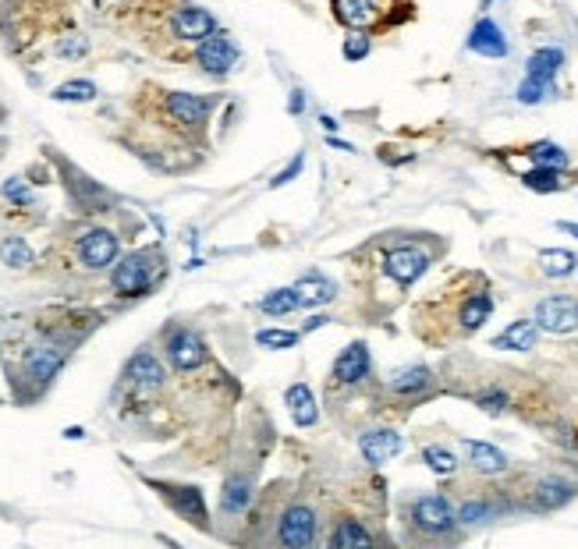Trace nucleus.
Listing matches in <instances>:
<instances>
[{
  "label": "nucleus",
  "instance_id": "2eb2a0df",
  "mask_svg": "<svg viewBox=\"0 0 578 549\" xmlns=\"http://www.w3.org/2000/svg\"><path fill=\"white\" fill-rule=\"evenodd\" d=\"M334 18L344 29H373L380 22V4L376 0H330Z\"/></svg>",
  "mask_w": 578,
  "mask_h": 549
},
{
  "label": "nucleus",
  "instance_id": "473e14b6",
  "mask_svg": "<svg viewBox=\"0 0 578 549\" xmlns=\"http://www.w3.org/2000/svg\"><path fill=\"white\" fill-rule=\"evenodd\" d=\"M522 185L529 188V192H561L564 181H561V171H554V167H532V171L522 174Z\"/></svg>",
  "mask_w": 578,
  "mask_h": 549
},
{
  "label": "nucleus",
  "instance_id": "393cba45",
  "mask_svg": "<svg viewBox=\"0 0 578 549\" xmlns=\"http://www.w3.org/2000/svg\"><path fill=\"white\" fill-rule=\"evenodd\" d=\"M539 270L550 280H564L578 270V259L568 248H543V252H539Z\"/></svg>",
  "mask_w": 578,
  "mask_h": 549
},
{
  "label": "nucleus",
  "instance_id": "2f4dec72",
  "mask_svg": "<svg viewBox=\"0 0 578 549\" xmlns=\"http://www.w3.org/2000/svg\"><path fill=\"white\" fill-rule=\"evenodd\" d=\"M373 54V36H369V29H348L344 32V43H341V57L344 61H366V57Z\"/></svg>",
  "mask_w": 578,
  "mask_h": 549
},
{
  "label": "nucleus",
  "instance_id": "a19ab883",
  "mask_svg": "<svg viewBox=\"0 0 578 549\" xmlns=\"http://www.w3.org/2000/svg\"><path fill=\"white\" fill-rule=\"evenodd\" d=\"M4 199L18 202V206H32V192L25 188L22 178H11L8 185H4Z\"/></svg>",
  "mask_w": 578,
  "mask_h": 549
},
{
  "label": "nucleus",
  "instance_id": "dca6fc26",
  "mask_svg": "<svg viewBox=\"0 0 578 549\" xmlns=\"http://www.w3.org/2000/svg\"><path fill=\"white\" fill-rule=\"evenodd\" d=\"M461 450L469 457V464L476 468L479 475H500L508 472V454L497 450L493 443H483V440H461Z\"/></svg>",
  "mask_w": 578,
  "mask_h": 549
},
{
  "label": "nucleus",
  "instance_id": "f3484780",
  "mask_svg": "<svg viewBox=\"0 0 578 549\" xmlns=\"http://www.w3.org/2000/svg\"><path fill=\"white\" fill-rule=\"evenodd\" d=\"M25 376L32 379V383H50V379L61 372L64 365V355L57 348H50V344H40V348L25 351Z\"/></svg>",
  "mask_w": 578,
  "mask_h": 549
},
{
  "label": "nucleus",
  "instance_id": "ea45409f",
  "mask_svg": "<svg viewBox=\"0 0 578 549\" xmlns=\"http://www.w3.org/2000/svg\"><path fill=\"white\" fill-rule=\"evenodd\" d=\"M476 404H479V408H486V411H493V415H497V411L508 408V394H504L500 387H490V390H483V394L476 397Z\"/></svg>",
  "mask_w": 578,
  "mask_h": 549
},
{
  "label": "nucleus",
  "instance_id": "f704fd0d",
  "mask_svg": "<svg viewBox=\"0 0 578 549\" xmlns=\"http://www.w3.org/2000/svg\"><path fill=\"white\" fill-rule=\"evenodd\" d=\"M422 461H426V468H430L433 475H444V479H451V475L458 472V457H454V450L440 447V443L422 450Z\"/></svg>",
  "mask_w": 578,
  "mask_h": 549
},
{
  "label": "nucleus",
  "instance_id": "bb28decb",
  "mask_svg": "<svg viewBox=\"0 0 578 549\" xmlns=\"http://www.w3.org/2000/svg\"><path fill=\"white\" fill-rule=\"evenodd\" d=\"M252 503V482L245 479V475H231V479L224 482V496H220V507H224L227 514H242L245 507Z\"/></svg>",
  "mask_w": 578,
  "mask_h": 549
},
{
  "label": "nucleus",
  "instance_id": "c9c22d12",
  "mask_svg": "<svg viewBox=\"0 0 578 549\" xmlns=\"http://www.w3.org/2000/svg\"><path fill=\"white\" fill-rule=\"evenodd\" d=\"M493 518V503L490 500H465L458 507V521L461 525H483V521Z\"/></svg>",
  "mask_w": 578,
  "mask_h": 549
},
{
  "label": "nucleus",
  "instance_id": "4c0bfd02",
  "mask_svg": "<svg viewBox=\"0 0 578 549\" xmlns=\"http://www.w3.org/2000/svg\"><path fill=\"white\" fill-rule=\"evenodd\" d=\"M256 344H259V348L284 351V348H295V344H298V333H291V330H259V333H256Z\"/></svg>",
  "mask_w": 578,
  "mask_h": 549
},
{
  "label": "nucleus",
  "instance_id": "58836bf2",
  "mask_svg": "<svg viewBox=\"0 0 578 549\" xmlns=\"http://www.w3.org/2000/svg\"><path fill=\"white\" fill-rule=\"evenodd\" d=\"M89 54V39L86 36H64L61 43H57V57H64V61H79V57Z\"/></svg>",
  "mask_w": 578,
  "mask_h": 549
},
{
  "label": "nucleus",
  "instance_id": "a18cd8bd",
  "mask_svg": "<svg viewBox=\"0 0 578 549\" xmlns=\"http://www.w3.org/2000/svg\"><path fill=\"white\" fill-rule=\"evenodd\" d=\"M557 231H564V234H571V238H578V224H571V220H561V224H557Z\"/></svg>",
  "mask_w": 578,
  "mask_h": 549
},
{
  "label": "nucleus",
  "instance_id": "49530a36",
  "mask_svg": "<svg viewBox=\"0 0 578 549\" xmlns=\"http://www.w3.org/2000/svg\"><path fill=\"white\" fill-rule=\"evenodd\" d=\"M327 142H330V146H334V149H341V153H352V146H348V142H344V139H330V135H327Z\"/></svg>",
  "mask_w": 578,
  "mask_h": 549
},
{
  "label": "nucleus",
  "instance_id": "9d476101",
  "mask_svg": "<svg viewBox=\"0 0 578 549\" xmlns=\"http://www.w3.org/2000/svg\"><path fill=\"white\" fill-rule=\"evenodd\" d=\"M79 259L86 270H107L118 259V234L93 227L79 238Z\"/></svg>",
  "mask_w": 578,
  "mask_h": 549
},
{
  "label": "nucleus",
  "instance_id": "c85d7f7f",
  "mask_svg": "<svg viewBox=\"0 0 578 549\" xmlns=\"http://www.w3.org/2000/svg\"><path fill=\"white\" fill-rule=\"evenodd\" d=\"M330 546L334 549H359V546H373V535L359 525V521H341V525L330 532Z\"/></svg>",
  "mask_w": 578,
  "mask_h": 549
},
{
  "label": "nucleus",
  "instance_id": "6ab92c4d",
  "mask_svg": "<svg viewBox=\"0 0 578 549\" xmlns=\"http://www.w3.org/2000/svg\"><path fill=\"white\" fill-rule=\"evenodd\" d=\"M125 376H128V383H132V387H139V390H157L160 383L167 379V372H164V365H160V358H153L149 351H139V355H135L132 362H128Z\"/></svg>",
  "mask_w": 578,
  "mask_h": 549
},
{
  "label": "nucleus",
  "instance_id": "cd10ccee",
  "mask_svg": "<svg viewBox=\"0 0 578 549\" xmlns=\"http://www.w3.org/2000/svg\"><path fill=\"white\" fill-rule=\"evenodd\" d=\"M557 96V82H539V78H529L522 75V82H518L515 89V100L522 103V107H539V103H547Z\"/></svg>",
  "mask_w": 578,
  "mask_h": 549
},
{
  "label": "nucleus",
  "instance_id": "6e6552de",
  "mask_svg": "<svg viewBox=\"0 0 578 549\" xmlns=\"http://www.w3.org/2000/svg\"><path fill=\"white\" fill-rule=\"evenodd\" d=\"M539 330L547 333H571L578 330V302L571 294H550L543 302L536 305V316Z\"/></svg>",
  "mask_w": 578,
  "mask_h": 549
},
{
  "label": "nucleus",
  "instance_id": "20e7f679",
  "mask_svg": "<svg viewBox=\"0 0 578 549\" xmlns=\"http://www.w3.org/2000/svg\"><path fill=\"white\" fill-rule=\"evenodd\" d=\"M465 50L476 57H486V61H504V57H511V39L497 18L483 15L472 22L469 36H465Z\"/></svg>",
  "mask_w": 578,
  "mask_h": 549
},
{
  "label": "nucleus",
  "instance_id": "423d86ee",
  "mask_svg": "<svg viewBox=\"0 0 578 549\" xmlns=\"http://www.w3.org/2000/svg\"><path fill=\"white\" fill-rule=\"evenodd\" d=\"M383 273L394 280L398 287H412L422 273L430 270V252L415 245H398L391 252H383Z\"/></svg>",
  "mask_w": 578,
  "mask_h": 549
},
{
  "label": "nucleus",
  "instance_id": "b1692460",
  "mask_svg": "<svg viewBox=\"0 0 578 549\" xmlns=\"http://www.w3.org/2000/svg\"><path fill=\"white\" fill-rule=\"evenodd\" d=\"M284 401H288L291 418H295V426H302V429L316 426V418H320V411H316V397H313V390L305 387V383H295V387H288Z\"/></svg>",
  "mask_w": 578,
  "mask_h": 549
},
{
  "label": "nucleus",
  "instance_id": "412c9836",
  "mask_svg": "<svg viewBox=\"0 0 578 549\" xmlns=\"http://www.w3.org/2000/svg\"><path fill=\"white\" fill-rule=\"evenodd\" d=\"M387 387H391V394H398V397L426 394V390L433 387V372L426 369V365H405V369H398L391 379H387Z\"/></svg>",
  "mask_w": 578,
  "mask_h": 549
},
{
  "label": "nucleus",
  "instance_id": "1a4fd4ad",
  "mask_svg": "<svg viewBox=\"0 0 578 549\" xmlns=\"http://www.w3.org/2000/svg\"><path fill=\"white\" fill-rule=\"evenodd\" d=\"M164 110L174 124L185 128V132H199L206 124V117H210L213 100L210 96H199V93H167Z\"/></svg>",
  "mask_w": 578,
  "mask_h": 549
},
{
  "label": "nucleus",
  "instance_id": "4468645a",
  "mask_svg": "<svg viewBox=\"0 0 578 549\" xmlns=\"http://www.w3.org/2000/svg\"><path fill=\"white\" fill-rule=\"evenodd\" d=\"M359 450L373 468H380V464H387L391 457L401 454V436L394 429H369V433H362Z\"/></svg>",
  "mask_w": 578,
  "mask_h": 549
},
{
  "label": "nucleus",
  "instance_id": "e433bc0d",
  "mask_svg": "<svg viewBox=\"0 0 578 549\" xmlns=\"http://www.w3.org/2000/svg\"><path fill=\"white\" fill-rule=\"evenodd\" d=\"M0 259L8 266H15V270H22V266L32 263V248L25 245L22 238H8L4 245H0Z\"/></svg>",
  "mask_w": 578,
  "mask_h": 549
},
{
  "label": "nucleus",
  "instance_id": "ddd939ff",
  "mask_svg": "<svg viewBox=\"0 0 578 549\" xmlns=\"http://www.w3.org/2000/svg\"><path fill=\"white\" fill-rule=\"evenodd\" d=\"M568 68V50L557 47V43H547V47H536L525 61V75L539 78V82H557L561 71Z\"/></svg>",
  "mask_w": 578,
  "mask_h": 549
},
{
  "label": "nucleus",
  "instance_id": "c756f323",
  "mask_svg": "<svg viewBox=\"0 0 578 549\" xmlns=\"http://www.w3.org/2000/svg\"><path fill=\"white\" fill-rule=\"evenodd\" d=\"M529 160L536 163V167H554V171H564V167L571 163V156L564 153V146L543 139V142H532L529 146Z\"/></svg>",
  "mask_w": 578,
  "mask_h": 549
},
{
  "label": "nucleus",
  "instance_id": "f8f14e48",
  "mask_svg": "<svg viewBox=\"0 0 578 549\" xmlns=\"http://www.w3.org/2000/svg\"><path fill=\"white\" fill-rule=\"evenodd\" d=\"M167 358H171L174 369L188 372V369H199L206 362V344L199 333L192 330H174L167 337Z\"/></svg>",
  "mask_w": 578,
  "mask_h": 549
},
{
  "label": "nucleus",
  "instance_id": "0eeeda50",
  "mask_svg": "<svg viewBox=\"0 0 578 549\" xmlns=\"http://www.w3.org/2000/svg\"><path fill=\"white\" fill-rule=\"evenodd\" d=\"M316 511L305 507V503H291L288 511L281 514V525H277V542L291 549H305L316 542Z\"/></svg>",
  "mask_w": 578,
  "mask_h": 549
},
{
  "label": "nucleus",
  "instance_id": "7c9ffc66",
  "mask_svg": "<svg viewBox=\"0 0 578 549\" xmlns=\"http://www.w3.org/2000/svg\"><path fill=\"white\" fill-rule=\"evenodd\" d=\"M100 96V89H96V82H89V78H71V82H61V86L54 89V100L57 103H89Z\"/></svg>",
  "mask_w": 578,
  "mask_h": 549
},
{
  "label": "nucleus",
  "instance_id": "4be33fe9",
  "mask_svg": "<svg viewBox=\"0 0 578 549\" xmlns=\"http://www.w3.org/2000/svg\"><path fill=\"white\" fill-rule=\"evenodd\" d=\"M539 341V323L536 319H518V323H511L504 333H497L493 337V348L500 351H532Z\"/></svg>",
  "mask_w": 578,
  "mask_h": 549
},
{
  "label": "nucleus",
  "instance_id": "79ce46f5",
  "mask_svg": "<svg viewBox=\"0 0 578 549\" xmlns=\"http://www.w3.org/2000/svg\"><path fill=\"white\" fill-rule=\"evenodd\" d=\"M305 110H309V93H305L302 86H295V89L288 93V114H291V117H302Z\"/></svg>",
  "mask_w": 578,
  "mask_h": 549
},
{
  "label": "nucleus",
  "instance_id": "37998d69",
  "mask_svg": "<svg viewBox=\"0 0 578 549\" xmlns=\"http://www.w3.org/2000/svg\"><path fill=\"white\" fill-rule=\"evenodd\" d=\"M302 167H305V156L298 153L295 160H291L288 167H284V171H281V174H277V178H274V188H281V185H288V181H295L298 174H302Z\"/></svg>",
  "mask_w": 578,
  "mask_h": 549
},
{
  "label": "nucleus",
  "instance_id": "a211bd4d",
  "mask_svg": "<svg viewBox=\"0 0 578 549\" xmlns=\"http://www.w3.org/2000/svg\"><path fill=\"white\" fill-rule=\"evenodd\" d=\"M157 489L171 500V507L181 514V518L196 521V525L206 528V503L196 486H157Z\"/></svg>",
  "mask_w": 578,
  "mask_h": 549
},
{
  "label": "nucleus",
  "instance_id": "de8ad7c7",
  "mask_svg": "<svg viewBox=\"0 0 578 549\" xmlns=\"http://www.w3.org/2000/svg\"><path fill=\"white\" fill-rule=\"evenodd\" d=\"M490 4H497V0H483V8H490Z\"/></svg>",
  "mask_w": 578,
  "mask_h": 549
},
{
  "label": "nucleus",
  "instance_id": "aec40b11",
  "mask_svg": "<svg viewBox=\"0 0 578 549\" xmlns=\"http://www.w3.org/2000/svg\"><path fill=\"white\" fill-rule=\"evenodd\" d=\"M295 291H298L302 309H320V305H327L330 298H334L337 287H334V280L323 277V273H305V277L295 280Z\"/></svg>",
  "mask_w": 578,
  "mask_h": 549
},
{
  "label": "nucleus",
  "instance_id": "9b49d317",
  "mask_svg": "<svg viewBox=\"0 0 578 549\" xmlns=\"http://www.w3.org/2000/svg\"><path fill=\"white\" fill-rule=\"evenodd\" d=\"M369 369H373L369 348H366L362 341H355V344H348V348H344L341 355H337L330 379H334V387H359L362 379L369 376Z\"/></svg>",
  "mask_w": 578,
  "mask_h": 549
},
{
  "label": "nucleus",
  "instance_id": "c03bdc74",
  "mask_svg": "<svg viewBox=\"0 0 578 549\" xmlns=\"http://www.w3.org/2000/svg\"><path fill=\"white\" fill-rule=\"evenodd\" d=\"M320 124H323V132H327V135H334L337 128H341V121H337V117H330V114H323Z\"/></svg>",
  "mask_w": 578,
  "mask_h": 549
},
{
  "label": "nucleus",
  "instance_id": "f257e3e1",
  "mask_svg": "<svg viewBox=\"0 0 578 549\" xmlns=\"http://www.w3.org/2000/svg\"><path fill=\"white\" fill-rule=\"evenodd\" d=\"M192 61L199 64V71H203V75L227 78L231 71L238 68V61H242V47H238V43L227 36V32H213V36H206L203 43H196V54H192Z\"/></svg>",
  "mask_w": 578,
  "mask_h": 549
},
{
  "label": "nucleus",
  "instance_id": "5701e85b",
  "mask_svg": "<svg viewBox=\"0 0 578 549\" xmlns=\"http://www.w3.org/2000/svg\"><path fill=\"white\" fill-rule=\"evenodd\" d=\"M490 312H493V298L486 291H472L465 302H461V309H458V326L465 333H476L479 326L490 319Z\"/></svg>",
  "mask_w": 578,
  "mask_h": 549
},
{
  "label": "nucleus",
  "instance_id": "f03ea898",
  "mask_svg": "<svg viewBox=\"0 0 578 549\" xmlns=\"http://www.w3.org/2000/svg\"><path fill=\"white\" fill-rule=\"evenodd\" d=\"M408 521H412V528L422 535H447L458 525V514H454L447 496L430 493V496H419V500L408 507Z\"/></svg>",
  "mask_w": 578,
  "mask_h": 549
},
{
  "label": "nucleus",
  "instance_id": "7ed1b4c3",
  "mask_svg": "<svg viewBox=\"0 0 578 549\" xmlns=\"http://www.w3.org/2000/svg\"><path fill=\"white\" fill-rule=\"evenodd\" d=\"M157 256L153 252H135V256H125L118 266H114V277H110V284H114V291L125 294V298H139V294H146L149 287H153V277H157Z\"/></svg>",
  "mask_w": 578,
  "mask_h": 549
},
{
  "label": "nucleus",
  "instance_id": "72a5a7b5",
  "mask_svg": "<svg viewBox=\"0 0 578 549\" xmlns=\"http://www.w3.org/2000/svg\"><path fill=\"white\" fill-rule=\"evenodd\" d=\"M298 305L302 302H298L295 287H277V291H270L263 302H259V309H263L266 316H288V312H295Z\"/></svg>",
  "mask_w": 578,
  "mask_h": 549
},
{
  "label": "nucleus",
  "instance_id": "39448f33",
  "mask_svg": "<svg viewBox=\"0 0 578 549\" xmlns=\"http://www.w3.org/2000/svg\"><path fill=\"white\" fill-rule=\"evenodd\" d=\"M167 29L178 43H203L206 36L220 32V22L213 18V11L199 8V4H181L167 18Z\"/></svg>",
  "mask_w": 578,
  "mask_h": 549
},
{
  "label": "nucleus",
  "instance_id": "a878e982",
  "mask_svg": "<svg viewBox=\"0 0 578 549\" xmlns=\"http://www.w3.org/2000/svg\"><path fill=\"white\" fill-rule=\"evenodd\" d=\"M571 493H575V486L564 479H539L536 489H532V500H536V507H543V511H554V507H561V503L571 500Z\"/></svg>",
  "mask_w": 578,
  "mask_h": 549
}]
</instances>
